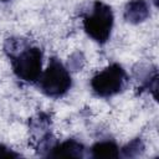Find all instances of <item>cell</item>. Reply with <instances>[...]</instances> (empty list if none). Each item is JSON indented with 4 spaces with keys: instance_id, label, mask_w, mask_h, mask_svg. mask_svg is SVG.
Returning <instances> with one entry per match:
<instances>
[{
    "instance_id": "6",
    "label": "cell",
    "mask_w": 159,
    "mask_h": 159,
    "mask_svg": "<svg viewBox=\"0 0 159 159\" xmlns=\"http://www.w3.org/2000/svg\"><path fill=\"white\" fill-rule=\"evenodd\" d=\"M150 15V6L147 0H130L124 6V20L129 24H140Z\"/></svg>"
},
{
    "instance_id": "4",
    "label": "cell",
    "mask_w": 159,
    "mask_h": 159,
    "mask_svg": "<svg viewBox=\"0 0 159 159\" xmlns=\"http://www.w3.org/2000/svg\"><path fill=\"white\" fill-rule=\"evenodd\" d=\"M128 83V75L119 63H111L91 80V88L96 96L109 98L120 93Z\"/></svg>"
},
{
    "instance_id": "8",
    "label": "cell",
    "mask_w": 159,
    "mask_h": 159,
    "mask_svg": "<svg viewBox=\"0 0 159 159\" xmlns=\"http://www.w3.org/2000/svg\"><path fill=\"white\" fill-rule=\"evenodd\" d=\"M145 145L142 140V138H134L129 143H127L123 148L119 150V157L123 158H135L144 153Z\"/></svg>"
},
{
    "instance_id": "3",
    "label": "cell",
    "mask_w": 159,
    "mask_h": 159,
    "mask_svg": "<svg viewBox=\"0 0 159 159\" xmlns=\"http://www.w3.org/2000/svg\"><path fill=\"white\" fill-rule=\"evenodd\" d=\"M113 24L114 15L112 7L101 0H96L91 12L83 16L84 32L99 45H103L109 40Z\"/></svg>"
},
{
    "instance_id": "10",
    "label": "cell",
    "mask_w": 159,
    "mask_h": 159,
    "mask_svg": "<svg viewBox=\"0 0 159 159\" xmlns=\"http://www.w3.org/2000/svg\"><path fill=\"white\" fill-rule=\"evenodd\" d=\"M21 155L12 150L11 148L6 147L5 144H0V158H20Z\"/></svg>"
},
{
    "instance_id": "1",
    "label": "cell",
    "mask_w": 159,
    "mask_h": 159,
    "mask_svg": "<svg viewBox=\"0 0 159 159\" xmlns=\"http://www.w3.org/2000/svg\"><path fill=\"white\" fill-rule=\"evenodd\" d=\"M4 51L10 58L15 76L26 82L36 83L42 73V50L31 46L25 39L9 37L4 43Z\"/></svg>"
},
{
    "instance_id": "5",
    "label": "cell",
    "mask_w": 159,
    "mask_h": 159,
    "mask_svg": "<svg viewBox=\"0 0 159 159\" xmlns=\"http://www.w3.org/2000/svg\"><path fill=\"white\" fill-rule=\"evenodd\" d=\"M86 155V147L76 140L67 139L62 143H58L48 153L47 158H83Z\"/></svg>"
},
{
    "instance_id": "12",
    "label": "cell",
    "mask_w": 159,
    "mask_h": 159,
    "mask_svg": "<svg viewBox=\"0 0 159 159\" xmlns=\"http://www.w3.org/2000/svg\"><path fill=\"white\" fill-rule=\"evenodd\" d=\"M0 1H9V0H0Z\"/></svg>"
},
{
    "instance_id": "9",
    "label": "cell",
    "mask_w": 159,
    "mask_h": 159,
    "mask_svg": "<svg viewBox=\"0 0 159 159\" xmlns=\"http://www.w3.org/2000/svg\"><path fill=\"white\" fill-rule=\"evenodd\" d=\"M83 63H84V57L82 55V52H75L71 55V57L68 58V67L73 68L75 71L77 70H81L83 67Z\"/></svg>"
},
{
    "instance_id": "11",
    "label": "cell",
    "mask_w": 159,
    "mask_h": 159,
    "mask_svg": "<svg viewBox=\"0 0 159 159\" xmlns=\"http://www.w3.org/2000/svg\"><path fill=\"white\" fill-rule=\"evenodd\" d=\"M152 1L154 2V5H155V6H158V0H152Z\"/></svg>"
},
{
    "instance_id": "2",
    "label": "cell",
    "mask_w": 159,
    "mask_h": 159,
    "mask_svg": "<svg viewBox=\"0 0 159 159\" xmlns=\"http://www.w3.org/2000/svg\"><path fill=\"white\" fill-rule=\"evenodd\" d=\"M36 84L39 89L47 97L60 98L70 91L72 78L67 67L53 56L48 60L47 68L41 73Z\"/></svg>"
},
{
    "instance_id": "7",
    "label": "cell",
    "mask_w": 159,
    "mask_h": 159,
    "mask_svg": "<svg viewBox=\"0 0 159 159\" xmlns=\"http://www.w3.org/2000/svg\"><path fill=\"white\" fill-rule=\"evenodd\" d=\"M91 157L93 158H118L119 147L113 140L97 142L91 147Z\"/></svg>"
}]
</instances>
